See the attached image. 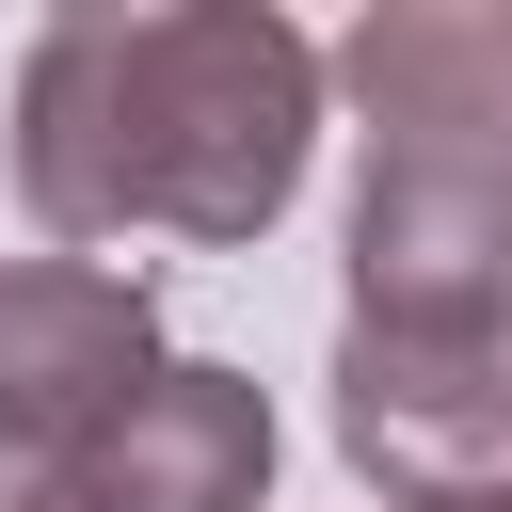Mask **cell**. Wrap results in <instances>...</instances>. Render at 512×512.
Returning <instances> with one entry per match:
<instances>
[{
	"instance_id": "obj_6",
	"label": "cell",
	"mask_w": 512,
	"mask_h": 512,
	"mask_svg": "<svg viewBox=\"0 0 512 512\" xmlns=\"http://www.w3.org/2000/svg\"><path fill=\"white\" fill-rule=\"evenodd\" d=\"M272 464H288L272 384H256V368H208V352H160V384H144L64 480H80V512H256Z\"/></svg>"
},
{
	"instance_id": "obj_4",
	"label": "cell",
	"mask_w": 512,
	"mask_h": 512,
	"mask_svg": "<svg viewBox=\"0 0 512 512\" xmlns=\"http://www.w3.org/2000/svg\"><path fill=\"white\" fill-rule=\"evenodd\" d=\"M336 448L384 512H432L512 464V352L496 336H368L336 320Z\"/></svg>"
},
{
	"instance_id": "obj_3",
	"label": "cell",
	"mask_w": 512,
	"mask_h": 512,
	"mask_svg": "<svg viewBox=\"0 0 512 512\" xmlns=\"http://www.w3.org/2000/svg\"><path fill=\"white\" fill-rule=\"evenodd\" d=\"M512 304V176L496 160H352V320L368 336H496Z\"/></svg>"
},
{
	"instance_id": "obj_8",
	"label": "cell",
	"mask_w": 512,
	"mask_h": 512,
	"mask_svg": "<svg viewBox=\"0 0 512 512\" xmlns=\"http://www.w3.org/2000/svg\"><path fill=\"white\" fill-rule=\"evenodd\" d=\"M432 512H512V464H496V480H464V496H432Z\"/></svg>"
},
{
	"instance_id": "obj_7",
	"label": "cell",
	"mask_w": 512,
	"mask_h": 512,
	"mask_svg": "<svg viewBox=\"0 0 512 512\" xmlns=\"http://www.w3.org/2000/svg\"><path fill=\"white\" fill-rule=\"evenodd\" d=\"M0 512H80V480L64 464H0Z\"/></svg>"
},
{
	"instance_id": "obj_1",
	"label": "cell",
	"mask_w": 512,
	"mask_h": 512,
	"mask_svg": "<svg viewBox=\"0 0 512 512\" xmlns=\"http://www.w3.org/2000/svg\"><path fill=\"white\" fill-rule=\"evenodd\" d=\"M16 208L96 240H272L320 160V48L272 0H64L16 48Z\"/></svg>"
},
{
	"instance_id": "obj_2",
	"label": "cell",
	"mask_w": 512,
	"mask_h": 512,
	"mask_svg": "<svg viewBox=\"0 0 512 512\" xmlns=\"http://www.w3.org/2000/svg\"><path fill=\"white\" fill-rule=\"evenodd\" d=\"M160 384V304L112 256H0V464H80Z\"/></svg>"
},
{
	"instance_id": "obj_5",
	"label": "cell",
	"mask_w": 512,
	"mask_h": 512,
	"mask_svg": "<svg viewBox=\"0 0 512 512\" xmlns=\"http://www.w3.org/2000/svg\"><path fill=\"white\" fill-rule=\"evenodd\" d=\"M320 96H352L368 144L512 176V0H368L320 48Z\"/></svg>"
},
{
	"instance_id": "obj_9",
	"label": "cell",
	"mask_w": 512,
	"mask_h": 512,
	"mask_svg": "<svg viewBox=\"0 0 512 512\" xmlns=\"http://www.w3.org/2000/svg\"><path fill=\"white\" fill-rule=\"evenodd\" d=\"M496 352H512V304H496Z\"/></svg>"
}]
</instances>
